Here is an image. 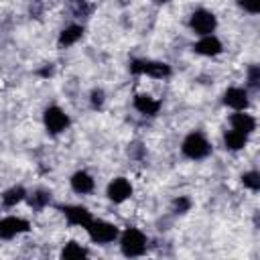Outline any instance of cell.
Masks as SVG:
<instances>
[{
  "label": "cell",
  "instance_id": "cell-10",
  "mask_svg": "<svg viewBox=\"0 0 260 260\" xmlns=\"http://www.w3.org/2000/svg\"><path fill=\"white\" fill-rule=\"evenodd\" d=\"M223 104L234 108V110H246L248 108V91L242 89V87H230L225 93H223Z\"/></svg>",
  "mask_w": 260,
  "mask_h": 260
},
{
  "label": "cell",
  "instance_id": "cell-4",
  "mask_svg": "<svg viewBox=\"0 0 260 260\" xmlns=\"http://www.w3.org/2000/svg\"><path fill=\"white\" fill-rule=\"evenodd\" d=\"M130 71L132 73H144V75H150V77H156V79H162V77H169L171 75V67L167 63H160V61H132L130 63Z\"/></svg>",
  "mask_w": 260,
  "mask_h": 260
},
{
  "label": "cell",
  "instance_id": "cell-19",
  "mask_svg": "<svg viewBox=\"0 0 260 260\" xmlns=\"http://www.w3.org/2000/svg\"><path fill=\"white\" fill-rule=\"evenodd\" d=\"M242 183H244L248 189H252V191H258V189H260V175H258L256 171L244 173V175H242Z\"/></svg>",
  "mask_w": 260,
  "mask_h": 260
},
{
  "label": "cell",
  "instance_id": "cell-16",
  "mask_svg": "<svg viewBox=\"0 0 260 260\" xmlns=\"http://www.w3.org/2000/svg\"><path fill=\"white\" fill-rule=\"evenodd\" d=\"M223 142H225V146H228L230 150H240V148H244V146H246V142H248V136L232 128V130H228V132H225V136H223Z\"/></svg>",
  "mask_w": 260,
  "mask_h": 260
},
{
  "label": "cell",
  "instance_id": "cell-17",
  "mask_svg": "<svg viewBox=\"0 0 260 260\" xmlns=\"http://www.w3.org/2000/svg\"><path fill=\"white\" fill-rule=\"evenodd\" d=\"M26 197V191L22 189V187H12V189H8L4 195H2V203L6 205V207H12V205H16L18 201H22Z\"/></svg>",
  "mask_w": 260,
  "mask_h": 260
},
{
  "label": "cell",
  "instance_id": "cell-8",
  "mask_svg": "<svg viewBox=\"0 0 260 260\" xmlns=\"http://www.w3.org/2000/svg\"><path fill=\"white\" fill-rule=\"evenodd\" d=\"M130 195H132V185H130V181L124 179V177H118V179H114V181L108 185V197H110V201H114V203H122V201H126Z\"/></svg>",
  "mask_w": 260,
  "mask_h": 260
},
{
  "label": "cell",
  "instance_id": "cell-24",
  "mask_svg": "<svg viewBox=\"0 0 260 260\" xmlns=\"http://www.w3.org/2000/svg\"><path fill=\"white\" fill-rule=\"evenodd\" d=\"M91 104H93V108H100L102 104H104V91H93L91 93Z\"/></svg>",
  "mask_w": 260,
  "mask_h": 260
},
{
  "label": "cell",
  "instance_id": "cell-15",
  "mask_svg": "<svg viewBox=\"0 0 260 260\" xmlns=\"http://www.w3.org/2000/svg\"><path fill=\"white\" fill-rule=\"evenodd\" d=\"M81 35H83V28H81L79 24H69L67 28L61 30V35H59V45H61V47H71V45H75V43L81 39Z\"/></svg>",
  "mask_w": 260,
  "mask_h": 260
},
{
  "label": "cell",
  "instance_id": "cell-1",
  "mask_svg": "<svg viewBox=\"0 0 260 260\" xmlns=\"http://www.w3.org/2000/svg\"><path fill=\"white\" fill-rule=\"evenodd\" d=\"M120 246H122L124 256H130V258L140 256L146 250V236L136 228H128V230H124V234L120 238Z\"/></svg>",
  "mask_w": 260,
  "mask_h": 260
},
{
  "label": "cell",
  "instance_id": "cell-5",
  "mask_svg": "<svg viewBox=\"0 0 260 260\" xmlns=\"http://www.w3.org/2000/svg\"><path fill=\"white\" fill-rule=\"evenodd\" d=\"M189 24H191V28H193L197 35L203 37V35H211V32L215 30L217 20H215L213 12H209V10H195V12L191 14Z\"/></svg>",
  "mask_w": 260,
  "mask_h": 260
},
{
  "label": "cell",
  "instance_id": "cell-23",
  "mask_svg": "<svg viewBox=\"0 0 260 260\" xmlns=\"http://www.w3.org/2000/svg\"><path fill=\"white\" fill-rule=\"evenodd\" d=\"M189 207H191V201H189L187 197H179V199H175V209H177L179 213H185Z\"/></svg>",
  "mask_w": 260,
  "mask_h": 260
},
{
  "label": "cell",
  "instance_id": "cell-11",
  "mask_svg": "<svg viewBox=\"0 0 260 260\" xmlns=\"http://www.w3.org/2000/svg\"><path fill=\"white\" fill-rule=\"evenodd\" d=\"M199 55H205V57H213V55H219L221 53V43L213 37V35H203L195 47H193Z\"/></svg>",
  "mask_w": 260,
  "mask_h": 260
},
{
  "label": "cell",
  "instance_id": "cell-9",
  "mask_svg": "<svg viewBox=\"0 0 260 260\" xmlns=\"http://www.w3.org/2000/svg\"><path fill=\"white\" fill-rule=\"evenodd\" d=\"M61 211H63V215L67 217V221H69L71 225H81V228H85V225L93 219L91 213H89L85 207H81V205H63Z\"/></svg>",
  "mask_w": 260,
  "mask_h": 260
},
{
  "label": "cell",
  "instance_id": "cell-14",
  "mask_svg": "<svg viewBox=\"0 0 260 260\" xmlns=\"http://www.w3.org/2000/svg\"><path fill=\"white\" fill-rule=\"evenodd\" d=\"M71 189L75 191V193H89L91 189H93V179H91V175L89 173H85V171H77L73 177H71Z\"/></svg>",
  "mask_w": 260,
  "mask_h": 260
},
{
  "label": "cell",
  "instance_id": "cell-6",
  "mask_svg": "<svg viewBox=\"0 0 260 260\" xmlns=\"http://www.w3.org/2000/svg\"><path fill=\"white\" fill-rule=\"evenodd\" d=\"M43 120H45V126H47V130L51 134H59V132H63L69 126V116L61 108H57V106L47 108Z\"/></svg>",
  "mask_w": 260,
  "mask_h": 260
},
{
  "label": "cell",
  "instance_id": "cell-12",
  "mask_svg": "<svg viewBox=\"0 0 260 260\" xmlns=\"http://www.w3.org/2000/svg\"><path fill=\"white\" fill-rule=\"evenodd\" d=\"M134 108H136L140 114H144V116H154V114L160 110V102L154 100V98L148 95V93H138V95L134 98Z\"/></svg>",
  "mask_w": 260,
  "mask_h": 260
},
{
  "label": "cell",
  "instance_id": "cell-2",
  "mask_svg": "<svg viewBox=\"0 0 260 260\" xmlns=\"http://www.w3.org/2000/svg\"><path fill=\"white\" fill-rule=\"evenodd\" d=\"M181 150H183V154H185L187 158L199 160V158H205V156L211 152V146H209L207 138H205L201 132H191V134L183 140Z\"/></svg>",
  "mask_w": 260,
  "mask_h": 260
},
{
  "label": "cell",
  "instance_id": "cell-13",
  "mask_svg": "<svg viewBox=\"0 0 260 260\" xmlns=\"http://www.w3.org/2000/svg\"><path fill=\"white\" fill-rule=\"evenodd\" d=\"M230 124H232L234 130H238V132H242V134H246V136L256 128V120H254L250 114H244L242 110L230 118Z\"/></svg>",
  "mask_w": 260,
  "mask_h": 260
},
{
  "label": "cell",
  "instance_id": "cell-18",
  "mask_svg": "<svg viewBox=\"0 0 260 260\" xmlns=\"http://www.w3.org/2000/svg\"><path fill=\"white\" fill-rule=\"evenodd\" d=\"M61 256H63V258H67V260H69V258H85V256H87V252H85L77 242H69V244L63 248Z\"/></svg>",
  "mask_w": 260,
  "mask_h": 260
},
{
  "label": "cell",
  "instance_id": "cell-22",
  "mask_svg": "<svg viewBox=\"0 0 260 260\" xmlns=\"http://www.w3.org/2000/svg\"><path fill=\"white\" fill-rule=\"evenodd\" d=\"M258 81H260V69H258V65H252L248 71V83H250V87H258Z\"/></svg>",
  "mask_w": 260,
  "mask_h": 260
},
{
  "label": "cell",
  "instance_id": "cell-7",
  "mask_svg": "<svg viewBox=\"0 0 260 260\" xmlns=\"http://www.w3.org/2000/svg\"><path fill=\"white\" fill-rule=\"evenodd\" d=\"M28 232V221L22 219V217H14V215H8V217H2L0 219V240H10L18 234H24Z\"/></svg>",
  "mask_w": 260,
  "mask_h": 260
},
{
  "label": "cell",
  "instance_id": "cell-21",
  "mask_svg": "<svg viewBox=\"0 0 260 260\" xmlns=\"http://www.w3.org/2000/svg\"><path fill=\"white\" fill-rule=\"evenodd\" d=\"M238 4H240L244 10L252 12V14H258V12H260V0H238Z\"/></svg>",
  "mask_w": 260,
  "mask_h": 260
},
{
  "label": "cell",
  "instance_id": "cell-3",
  "mask_svg": "<svg viewBox=\"0 0 260 260\" xmlns=\"http://www.w3.org/2000/svg\"><path fill=\"white\" fill-rule=\"evenodd\" d=\"M89 238L95 242V244H110L118 238V228L114 223H108V221H102V219H91L87 225H85Z\"/></svg>",
  "mask_w": 260,
  "mask_h": 260
},
{
  "label": "cell",
  "instance_id": "cell-20",
  "mask_svg": "<svg viewBox=\"0 0 260 260\" xmlns=\"http://www.w3.org/2000/svg\"><path fill=\"white\" fill-rule=\"evenodd\" d=\"M49 199H51V193H47V191H37V193H32V197H30V205H32L35 209H41V207H45V205L49 203Z\"/></svg>",
  "mask_w": 260,
  "mask_h": 260
},
{
  "label": "cell",
  "instance_id": "cell-25",
  "mask_svg": "<svg viewBox=\"0 0 260 260\" xmlns=\"http://www.w3.org/2000/svg\"><path fill=\"white\" fill-rule=\"evenodd\" d=\"M158 2H169V0H158Z\"/></svg>",
  "mask_w": 260,
  "mask_h": 260
}]
</instances>
